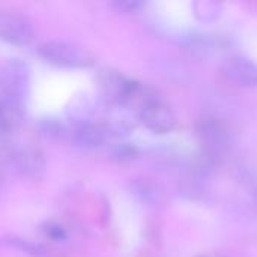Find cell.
<instances>
[{"instance_id":"7","label":"cell","mask_w":257,"mask_h":257,"mask_svg":"<svg viewBox=\"0 0 257 257\" xmlns=\"http://www.w3.org/2000/svg\"><path fill=\"white\" fill-rule=\"evenodd\" d=\"M130 190H131V194L146 206L160 208L166 203L164 190L152 179L137 178L130 184Z\"/></svg>"},{"instance_id":"3","label":"cell","mask_w":257,"mask_h":257,"mask_svg":"<svg viewBox=\"0 0 257 257\" xmlns=\"http://www.w3.org/2000/svg\"><path fill=\"white\" fill-rule=\"evenodd\" d=\"M140 119L142 123L155 134H167L176 126V116L173 110L155 98L140 108Z\"/></svg>"},{"instance_id":"15","label":"cell","mask_w":257,"mask_h":257,"mask_svg":"<svg viewBox=\"0 0 257 257\" xmlns=\"http://www.w3.org/2000/svg\"><path fill=\"white\" fill-rule=\"evenodd\" d=\"M47 235L53 239V241H63L66 238V233H65V229L59 224H50L47 227Z\"/></svg>"},{"instance_id":"1","label":"cell","mask_w":257,"mask_h":257,"mask_svg":"<svg viewBox=\"0 0 257 257\" xmlns=\"http://www.w3.org/2000/svg\"><path fill=\"white\" fill-rule=\"evenodd\" d=\"M39 56L47 62L59 68H89L95 63V56L72 42L66 41H48L39 47Z\"/></svg>"},{"instance_id":"12","label":"cell","mask_w":257,"mask_h":257,"mask_svg":"<svg viewBox=\"0 0 257 257\" xmlns=\"http://www.w3.org/2000/svg\"><path fill=\"white\" fill-rule=\"evenodd\" d=\"M194 14L202 21H214L221 15V5L215 2H196Z\"/></svg>"},{"instance_id":"9","label":"cell","mask_w":257,"mask_h":257,"mask_svg":"<svg viewBox=\"0 0 257 257\" xmlns=\"http://www.w3.org/2000/svg\"><path fill=\"white\" fill-rule=\"evenodd\" d=\"M197 133L211 149H224L229 145L227 130L215 119H202L197 125Z\"/></svg>"},{"instance_id":"6","label":"cell","mask_w":257,"mask_h":257,"mask_svg":"<svg viewBox=\"0 0 257 257\" xmlns=\"http://www.w3.org/2000/svg\"><path fill=\"white\" fill-rule=\"evenodd\" d=\"M111 136L110 128L101 122H86L72 133V143L80 149H98L104 146Z\"/></svg>"},{"instance_id":"13","label":"cell","mask_w":257,"mask_h":257,"mask_svg":"<svg viewBox=\"0 0 257 257\" xmlns=\"http://www.w3.org/2000/svg\"><path fill=\"white\" fill-rule=\"evenodd\" d=\"M9 244L14 245V247H17V248H20V250H23V251H26V253H29V254H41V251H42V247L41 245H38V244H35V242H32L29 239L11 238V242Z\"/></svg>"},{"instance_id":"11","label":"cell","mask_w":257,"mask_h":257,"mask_svg":"<svg viewBox=\"0 0 257 257\" xmlns=\"http://www.w3.org/2000/svg\"><path fill=\"white\" fill-rule=\"evenodd\" d=\"M239 182L244 188L257 199V164H242L238 169Z\"/></svg>"},{"instance_id":"2","label":"cell","mask_w":257,"mask_h":257,"mask_svg":"<svg viewBox=\"0 0 257 257\" xmlns=\"http://www.w3.org/2000/svg\"><path fill=\"white\" fill-rule=\"evenodd\" d=\"M30 68L20 59H9L0 68V95L18 104L26 102L30 92Z\"/></svg>"},{"instance_id":"8","label":"cell","mask_w":257,"mask_h":257,"mask_svg":"<svg viewBox=\"0 0 257 257\" xmlns=\"http://www.w3.org/2000/svg\"><path fill=\"white\" fill-rule=\"evenodd\" d=\"M15 164L20 172L29 178H39L45 172V158L41 149L24 146L15 154Z\"/></svg>"},{"instance_id":"10","label":"cell","mask_w":257,"mask_h":257,"mask_svg":"<svg viewBox=\"0 0 257 257\" xmlns=\"http://www.w3.org/2000/svg\"><path fill=\"white\" fill-rule=\"evenodd\" d=\"M23 104L0 95V133L8 134L18 128L23 117Z\"/></svg>"},{"instance_id":"5","label":"cell","mask_w":257,"mask_h":257,"mask_svg":"<svg viewBox=\"0 0 257 257\" xmlns=\"http://www.w3.org/2000/svg\"><path fill=\"white\" fill-rule=\"evenodd\" d=\"M223 74L233 83L242 87H257V63L244 56H233L226 59L221 66Z\"/></svg>"},{"instance_id":"4","label":"cell","mask_w":257,"mask_h":257,"mask_svg":"<svg viewBox=\"0 0 257 257\" xmlns=\"http://www.w3.org/2000/svg\"><path fill=\"white\" fill-rule=\"evenodd\" d=\"M32 23L17 14H0V39L12 45H27L33 41Z\"/></svg>"},{"instance_id":"14","label":"cell","mask_w":257,"mask_h":257,"mask_svg":"<svg viewBox=\"0 0 257 257\" xmlns=\"http://www.w3.org/2000/svg\"><path fill=\"white\" fill-rule=\"evenodd\" d=\"M111 6L119 11V12H123V14H133L136 11H139L143 3L142 2H137V0H116L111 3Z\"/></svg>"}]
</instances>
